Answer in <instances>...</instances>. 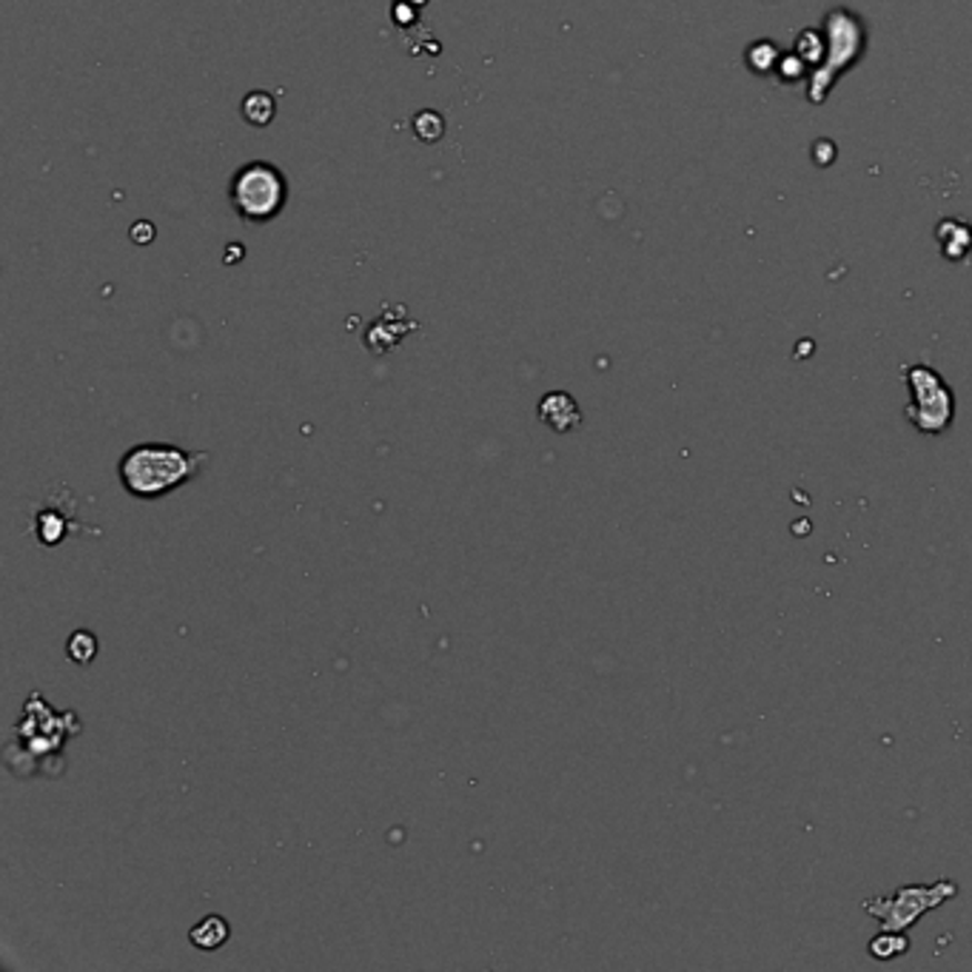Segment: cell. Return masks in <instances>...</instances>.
Here are the masks:
<instances>
[{
    "mask_svg": "<svg viewBox=\"0 0 972 972\" xmlns=\"http://www.w3.org/2000/svg\"><path fill=\"white\" fill-rule=\"evenodd\" d=\"M231 939V924L223 915H206L189 930V941L203 953H214Z\"/></svg>",
    "mask_w": 972,
    "mask_h": 972,
    "instance_id": "52a82bcc",
    "label": "cell"
},
{
    "mask_svg": "<svg viewBox=\"0 0 972 972\" xmlns=\"http://www.w3.org/2000/svg\"><path fill=\"white\" fill-rule=\"evenodd\" d=\"M906 388H910V405H906V420L913 422L919 434L939 437L953 425L955 397L944 377L930 365H910L904 371Z\"/></svg>",
    "mask_w": 972,
    "mask_h": 972,
    "instance_id": "7a4b0ae2",
    "label": "cell"
},
{
    "mask_svg": "<svg viewBox=\"0 0 972 972\" xmlns=\"http://www.w3.org/2000/svg\"><path fill=\"white\" fill-rule=\"evenodd\" d=\"M539 420L557 434H571L582 425V408L565 391H551L539 400Z\"/></svg>",
    "mask_w": 972,
    "mask_h": 972,
    "instance_id": "8992f818",
    "label": "cell"
},
{
    "mask_svg": "<svg viewBox=\"0 0 972 972\" xmlns=\"http://www.w3.org/2000/svg\"><path fill=\"white\" fill-rule=\"evenodd\" d=\"M209 462L206 451H186L169 442H143L120 457L118 477L126 493L134 500H160L171 491L189 485Z\"/></svg>",
    "mask_w": 972,
    "mask_h": 972,
    "instance_id": "6da1fadb",
    "label": "cell"
},
{
    "mask_svg": "<svg viewBox=\"0 0 972 972\" xmlns=\"http://www.w3.org/2000/svg\"><path fill=\"white\" fill-rule=\"evenodd\" d=\"M959 895V884L950 879H939L933 884H904L893 895L864 901V913L879 919L888 930H910L924 913L946 904Z\"/></svg>",
    "mask_w": 972,
    "mask_h": 972,
    "instance_id": "3957f363",
    "label": "cell"
},
{
    "mask_svg": "<svg viewBox=\"0 0 972 972\" xmlns=\"http://www.w3.org/2000/svg\"><path fill=\"white\" fill-rule=\"evenodd\" d=\"M67 653H69V659L78 664L94 662V657H98V637H94L92 631L80 628V631H74L72 637H69Z\"/></svg>",
    "mask_w": 972,
    "mask_h": 972,
    "instance_id": "9c48e42d",
    "label": "cell"
},
{
    "mask_svg": "<svg viewBox=\"0 0 972 972\" xmlns=\"http://www.w3.org/2000/svg\"><path fill=\"white\" fill-rule=\"evenodd\" d=\"M243 114L249 123L254 126H265L271 118H274V100L269 98L265 92H254L245 98L243 103Z\"/></svg>",
    "mask_w": 972,
    "mask_h": 972,
    "instance_id": "30bf717a",
    "label": "cell"
},
{
    "mask_svg": "<svg viewBox=\"0 0 972 972\" xmlns=\"http://www.w3.org/2000/svg\"><path fill=\"white\" fill-rule=\"evenodd\" d=\"M870 955L879 961H893L899 959V955H904L906 950H910V939H906V930H881L875 939H870L868 944Z\"/></svg>",
    "mask_w": 972,
    "mask_h": 972,
    "instance_id": "ba28073f",
    "label": "cell"
},
{
    "mask_svg": "<svg viewBox=\"0 0 972 972\" xmlns=\"http://www.w3.org/2000/svg\"><path fill=\"white\" fill-rule=\"evenodd\" d=\"M74 531H92L89 525L78 520V508H74V497L69 488L63 493H47V502L32 513V533L40 545L54 548L60 545L67 533Z\"/></svg>",
    "mask_w": 972,
    "mask_h": 972,
    "instance_id": "5b68a950",
    "label": "cell"
},
{
    "mask_svg": "<svg viewBox=\"0 0 972 972\" xmlns=\"http://www.w3.org/2000/svg\"><path fill=\"white\" fill-rule=\"evenodd\" d=\"M285 180L283 174L269 163H249L237 171L231 180L229 198L234 211L249 223H265L274 214H280L285 203Z\"/></svg>",
    "mask_w": 972,
    "mask_h": 972,
    "instance_id": "277c9868",
    "label": "cell"
}]
</instances>
